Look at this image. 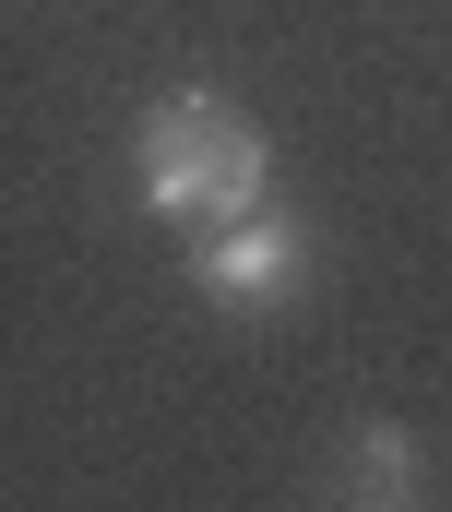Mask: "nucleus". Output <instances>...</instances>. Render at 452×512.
I'll return each mask as SVG.
<instances>
[{"label": "nucleus", "instance_id": "f257e3e1", "mask_svg": "<svg viewBox=\"0 0 452 512\" xmlns=\"http://www.w3.org/2000/svg\"><path fill=\"white\" fill-rule=\"evenodd\" d=\"M131 179H143V203H155L167 227H215V215H250V203H262L274 143H262V120H250L238 96L179 84V96H155L143 131H131Z\"/></svg>", "mask_w": 452, "mask_h": 512}, {"label": "nucleus", "instance_id": "f03ea898", "mask_svg": "<svg viewBox=\"0 0 452 512\" xmlns=\"http://www.w3.org/2000/svg\"><path fill=\"white\" fill-rule=\"evenodd\" d=\"M191 286H203L215 310H286V298L310 286V227H298V215H274V203L215 215V227H203V251H191Z\"/></svg>", "mask_w": 452, "mask_h": 512}, {"label": "nucleus", "instance_id": "7ed1b4c3", "mask_svg": "<svg viewBox=\"0 0 452 512\" xmlns=\"http://www.w3.org/2000/svg\"><path fill=\"white\" fill-rule=\"evenodd\" d=\"M345 501H429V453H417V429L369 417V429L345 441Z\"/></svg>", "mask_w": 452, "mask_h": 512}]
</instances>
